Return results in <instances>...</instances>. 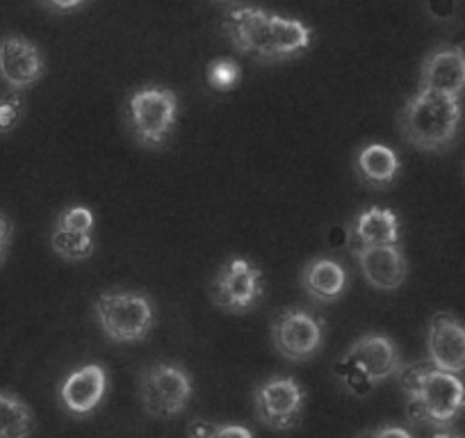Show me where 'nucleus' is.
Returning a JSON list of instances; mask_svg holds the SVG:
<instances>
[{
  "instance_id": "6e6552de",
  "label": "nucleus",
  "mask_w": 465,
  "mask_h": 438,
  "mask_svg": "<svg viewBox=\"0 0 465 438\" xmlns=\"http://www.w3.org/2000/svg\"><path fill=\"white\" fill-rule=\"evenodd\" d=\"M265 294V276L256 263L247 258H231L222 265L210 285V299L226 313H247Z\"/></svg>"
},
{
  "instance_id": "4468645a",
  "label": "nucleus",
  "mask_w": 465,
  "mask_h": 438,
  "mask_svg": "<svg viewBox=\"0 0 465 438\" xmlns=\"http://www.w3.org/2000/svg\"><path fill=\"white\" fill-rule=\"evenodd\" d=\"M107 393V370L98 363L80 365L71 374H66L60 383V404L66 413L83 415L94 413L101 406Z\"/></svg>"
},
{
  "instance_id": "9d476101",
  "label": "nucleus",
  "mask_w": 465,
  "mask_h": 438,
  "mask_svg": "<svg viewBox=\"0 0 465 438\" xmlns=\"http://www.w3.org/2000/svg\"><path fill=\"white\" fill-rule=\"evenodd\" d=\"M324 320L306 308H285L272 324V343L285 361L302 363L322 350Z\"/></svg>"
},
{
  "instance_id": "f8f14e48",
  "label": "nucleus",
  "mask_w": 465,
  "mask_h": 438,
  "mask_svg": "<svg viewBox=\"0 0 465 438\" xmlns=\"http://www.w3.org/2000/svg\"><path fill=\"white\" fill-rule=\"evenodd\" d=\"M46 71L42 51L37 44L21 35H7L0 42V78L5 80L12 92L30 87L37 83Z\"/></svg>"
},
{
  "instance_id": "ddd939ff",
  "label": "nucleus",
  "mask_w": 465,
  "mask_h": 438,
  "mask_svg": "<svg viewBox=\"0 0 465 438\" xmlns=\"http://www.w3.org/2000/svg\"><path fill=\"white\" fill-rule=\"evenodd\" d=\"M422 92L460 98L465 94V48L440 46L427 55L420 71Z\"/></svg>"
},
{
  "instance_id": "bb28decb",
  "label": "nucleus",
  "mask_w": 465,
  "mask_h": 438,
  "mask_svg": "<svg viewBox=\"0 0 465 438\" xmlns=\"http://www.w3.org/2000/svg\"><path fill=\"white\" fill-rule=\"evenodd\" d=\"M48 10H60V12H69L75 10V7H83V3H48Z\"/></svg>"
},
{
  "instance_id": "f3484780",
  "label": "nucleus",
  "mask_w": 465,
  "mask_h": 438,
  "mask_svg": "<svg viewBox=\"0 0 465 438\" xmlns=\"http://www.w3.org/2000/svg\"><path fill=\"white\" fill-rule=\"evenodd\" d=\"M302 285L320 304L338 302L347 290V270L335 258H312L302 272Z\"/></svg>"
},
{
  "instance_id": "aec40b11",
  "label": "nucleus",
  "mask_w": 465,
  "mask_h": 438,
  "mask_svg": "<svg viewBox=\"0 0 465 438\" xmlns=\"http://www.w3.org/2000/svg\"><path fill=\"white\" fill-rule=\"evenodd\" d=\"M51 247L64 261L80 263L92 256L96 249V240H94V234H80V231L62 229L55 224L51 234Z\"/></svg>"
},
{
  "instance_id": "f03ea898",
  "label": "nucleus",
  "mask_w": 465,
  "mask_h": 438,
  "mask_svg": "<svg viewBox=\"0 0 465 438\" xmlns=\"http://www.w3.org/2000/svg\"><path fill=\"white\" fill-rule=\"evenodd\" d=\"M411 423H427L447 429L465 411V383L459 374L440 373L429 361L406 365L400 373Z\"/></svg>"
},
{
  "instance_id": "393cba45",
  "label": "nucleus",
  "mask_w": 465,
  "mask_h": 438,
  "mask_svg": "<svg viewBox=\"0 0 465 438\" xmlns=\"http://www.w3.org/2000/svg\"><path fill=\"white\" fill-rule=\"evenodd\" d=\"M12 243V222L0 213V265L5 263L7 252H10Z\"/></svg>"
},
{
  "instance_id": "4be33fe9",
  "label": "nucleus",
  "mask_w": 465,
  "mask_h": 438,
  "mask_svg": "<svg viewBox=\"0 0 465 438\" xmlns=\"http://www.w3.org/2000/svg\"><path fill=\"white\" fill-rule=\"evenodd\" d=\"M205 78L214 92H231L242 78V69L235 60H214L208 65Z\"/></svg>"
},
{
  "instance_id": "a211bd4d",
  "label": "nucleus",
  "mask_w": 465,
  "mask_h": 438,
  "mask_svg": "<svg viewBox=\"0 0 465 438\" xmlns=\"http://www.w3.org/2000/svg\"><path fill=\"white\" fill-rule=\"evenodd\" d=\"M356 172L368 185L388 187L400 174V155L386 144H365L356 155Z\"/></svg>"
},
{
  "instance_id": "0eeeda50",
  "label": "nucleus",
  "mask_w": 465,
  "mask_h": 438,
  "mask_svg": "<svg viewBox=\"0 0 465 438\" xmlns=\"http://www.w3.org/2000/svg\"><path fill=\"white\" fill-rule=\"evenodd\" d=\"M194 395L192 374L178 363H153L140 374V400L151 418H176Z\"/></svg>"
},
{
  "instance_id": "cd10ccee",
  "label": "nucleus",
  "mask_w": 465,
  "mask_h": 438,
  "mask_svg": "<svg viewBox=\"0 0 465 438\" xmlns=\"http://www.w3.org/2000/svg\"><path fill=\"white\" fill-rule=\"evenodd\" d=\"M431 438H463L460 433H454V432H447V429H440V432L433 433Z\"/></svg>"
},
{
  "instance_id": "b1692460",
  "label": "nucleus",
  "mask_w": 465,
  "mask_h": 438,
  "mask_svg": "<svg viewBox=\"0 0 465 438\" xmlns=\"http://www.w3.org/2000/svg\"><path fill=\"white\" fill-rule=\"evenodd\" d=\"M21 117H24V98L19 92H12L0 98V133L3 135L15 131Z\"/></svg>"
},
{
  "instance_id": "423d86ee",
  "label": "nucleus",
  "mask_w": 465,
  "mask_h": 438,
  "mask_svg": "<svg viewBox=\"0 0 465 438\" xmlns=\"http://www.w3.org/2000/svg\"><path fill=\"white\" fill-rule=\"evenodd\" d=\"M128 128L142 146L160 149L173 135L178 122V96L169 87L146 85L128 96Z\"/></svg>"
},
{
  "instance_id": "7ed1b4c3",
  "label": "nucleus",
  "mask_w": 465,
  "mask_h": 438,
  "mask_svg": "<svg viewBox=\"0 0 465 438\" xmlns=\"http://www.w3.org/2000/svg\"><path fill=\"white\" fill-rule=\"evenodd\" d=\"M463 119L460 98L418 92L406 101L400 113L401 135L422 151H440L456 140Z\"/></svg>"
},
{
  "instance_id": "6ab92c4d",
  "label": "nucleus",
  "mask_w": 465,
  "mask_h": 438,
  "mask_svg": "<svg viewBox=\"0 0 465 438\" xmlns=\"http://www.w3.org/2000/svg\"><path fill=\"white\" fill-rule=\"evenodd\" d=\"M37 420L19 395L0 391V438H30Z\"/></svg>"
},
{
  "instance_id": "dca6fc26",
  "label": "nucleus",
  "mask_w": 465,
  "mask_h": 438,
  "mask_svg": "<svg viewBox=\"0 0 465 438\" xmlns=\"http://www.w3.org/2000/svg\"><path fill=\"white\" fill-rule=\"evenodd\" d=\"M400 219L392 210L372 208L356 214V219L349 226V244L351 252H363L372 247H388V244H400Z\"/></svg>"
},
{
  "instance_id": "a878e982",
  "label": "nucleus",
  "mask_w": 465,
  "mask_h": 438,
  "mask_svg": "<svg viewBox=\"0 0 465 438\" xmlns=\"http://www.w3.org/2000/svg\"><path fill=\"white\" fill-rule=\"evenodd\" d=\"M374 438H413V433L401 424H381V427L372 429Z\"/></svg>"
},
{
  "instance_id": "9b49d317",
  "label": "nucleus",
  "mask_w": 465,
  "mask_h": 438,
  "mask_svg": "<svg viewBox=\"0 0 465 438\" xmlns=\"http://www.w3.org/2000/svg\"><path fill=\"white\" fill-rule=\"evenodd\" d=\"M429 363L440 373L460 374L465 370V324L451 313H438L429 324Z\"/></svg>"
},
{
  "instance_id": "20e7f679",
  "label": "nucleus",
  "mask_w": 465,
  "mask_h": 438,
  "mask_svg": "<svg viewBox=\"0 0 465 438\" xmlns=\"http://www.w3.org/2000/svg\"><path fill=\"white\" fill-rule=\"evenodd\" d=\"M335 374L340 383L351 395L365 397L392 377H400L404 370L400 350L395 341L386 333H368L354 345L349 347L347 354L335 361Z\"/></svg>"
},
{
  "instance_id": "2eb2a0df",
  "label": "nucleus",
  "mask_w": 465,
  "mask_h": 438,
  "mask_svg": "<svg viewBox=\"0 0 465 438\" xmlns=\"http://www.w3.org/2000/svg\"><path fill=\"white\" fill-rule=\"evenodd\" d=\"M356 258H359L365 281L372 288L383 290V293L401 288L406 276H409V263H406V256L400 249V244L363 249V252H356Z\"/></svg>"
},
{
  "instance_id": "1a4fd4ad",
  "label": "nucleus",
  "mask_w": 465,
  "mask_h": 438,
  "mask_svg": "<svg viewBox=\"0 0 465 438\" xmlns=\"http://www.w3.org/2000/svg\"><path fill=\"white\" fill-rule=\"evenodd\" d=\"M253 409L258 420L274 432H288L302 423L306 409V391L292 377H267L253 391Z\"/></svg>"
},
{
  "instance_id": "5701e85b",
  "label": "nucleus",
  "mask_w": 465,
  "mask_h": 438,
  "mask_svg": "<svg viewBox=\"0 0 465 438\" xmlns=\"http://www.w3.org/2000/svg\"><path fill=\"white\" fill-rule=\"evenodd\" d=\"M55 224L62 226V229L80 231V234H94L96 219H94V213L87 205H71V208L62 210Z\"/></svg>"
},
{
  "instance_id": "412c9836",
  "label": "nucleus",
  "mask_w": 465,
  "mask_h": 438,
  "mask_svg": "<svg viewBox=\"0 0 465 438\" xmlns=\"http://www.w3.org/2000/svg\"><path fill=\"white\" fill-rule=\"evenodd\" d=\"M190 438H256L244 424L213 423V420H194L187 429Z\"/></svg>"
},
{
  "instance_id": "f257e3e1",
  "label": "nucleus",
  "mask_w": 465,
  "mask_h": 438,
  "mask_svg": "<svg viewBox=\"0 0 465 438\" xmlns=\"http://www.w3.org/2000/svg\"><path fill=\"white\" fill-rule=\"evenodd\" d=\"M222 30L235 51L265 65L297 57L312 42V30L299 19L249 5L228 7Z\"/></svg>"
},
{
  "instance_id": "39448f33",
  "label": "nucleus",
  "mask_w": 465,
  "mask_h": 438,
  "mask_svg": "<svg viewBox=\"0 0 465 438\" xmlns=\"http://www.w3.org/2000/svg\"><path fill=\"white\" fill-rule=\"evenodd\" d=\"M94 317L114 343H142L155 324L151 297L133 290H107L94 299Z\"/></svg>"
}]
</instances>
